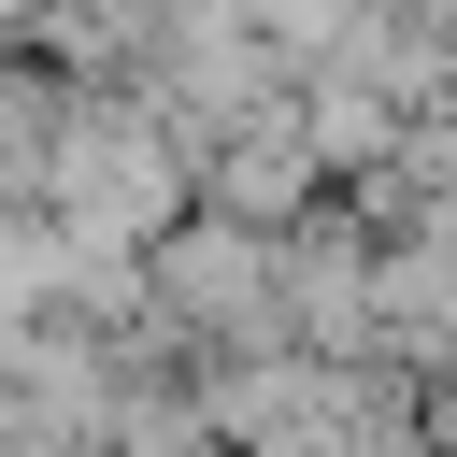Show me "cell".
Returning a JSON list of instances; mask_svg holds the SVG:
<instances>
[{
  "label": "cell",
  "instance_id": "2",
  "mask_svg": "<svg viewBox=\"0 0 457 457\" xmlns=\"http://www.w3.org/2000/svg\"><path fill=\"white\" fill-rule=\"evenodd\" d=\"M228 186H243V214H286V200L314 186V129H300V143H257V157H243Z\"/></svg>",
  "mask_w": 457,
  "mask_h": 457
},
{
  "label": "cell",
  "instance_id": "1",
  "mask_svg": "<svg viewBox=\"0 0 457 457\" xmlns=\"http://www.w3.org/2000/svg\"><path fill=\"white\" fill-rule=\"evenodd\" d=\"M386 143H400V114H386L371 86H314V157H328V171H343V157H386Z\"/></svg>",
  "mask_w": 457,
  "mask_h": 457
},
{
  "label": "cell",
  "instance_id": "3",
  "mask_svg": "<svg viewBox=\"0 0 457 457\" xmlns=\"http://www.w3.org/2000/svg\"><path fill=\"white\" fill-rule=\"evenodd\" d=\"M186 300L200 314H257V243H200L186 257Z\"/></svg>",
  "mask_w": 457,
  "mask_h": 457
},
{
  "label": "cell",
  "instance_id": "4",
  "mask_svg": "<svg viewBox=\"0 0 457 457\" xmlns=\"http://www.w3.org/2000/svg\"><path fill=\"white\" fill-rule=\"evenodd\" d=\"M428 457H457V386H443V400H428Z\"/></svg>",
  "mask_w": 457,
  "mask_h": 457
}]
</instances>
